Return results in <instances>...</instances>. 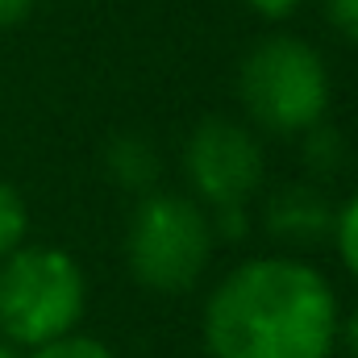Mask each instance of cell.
<instances>
[{"mask_svg":"<svg viewBox=\"0 0 358 358\" xmlns=\"http://www.w3.org/2000/svg\"><path fill=\"white\" fill-rule=\"evenodd\" d=\"M342 334L325 275L296 259H250L204 304L213 358H329Z\"/></svg>","mask_w":358,"mask_h":358,"instance_id":"1","label":"cell"},{"mask_svg":"<svg viewBox=\"0 0 358 358\" xmlns=\"http://www.w3.org/2000/svg\"><path fill=\"white\" fill-rule=\"evenodd\" d=\"M88 283L80 263L59 246H17L0 263V334L42 346L80 325Z\"/></svg>","mask_w":358,"mask_h":358,"instance_id":"2","label":"cell"},{"mask_svg":"<svg viewBox=\"0 0 358 358\" xmlns=\"http://www.w3.org/2000/svg\"><path fill=\"white\" fill-rule=\"evenodd\" d=\"M238 96L263 129L304 134V129L325 121L329 71L308 42L275 34V38H263L242 59Z\"/></svg>","mask_w":358,"mask_h":358,"instance_id":"3","label":"cell"},{"mask_svg":"<svg viewBox=\"0 0 358 358\" xmlns=\"http://www.w3.org/2000/svg\"><path fill=\"white\" fill-rule=\"evenodd\" d=\"M217 246L208 213L176 192H146L129 217L125 259L142 287L150 292H183L192 287Z\"/></svg>","mask_w":358,"mask_h":358,"instance_id":"4","label":"cell"},{"mask_svg":"<svg viewBox=\"0 0 358 358\" xmlns=\"http://www.w3.org/2000/svg\"><path fill=\"white\" fill-rule=\"evenodd\" d=\"M192 192L213 208H246L263 183V150L242 121L208 117L192 129L183 150Z\"/></svg>","mask_w":358,"mask_h":358,"instance_id":"5","label":"cell"},{"mask_svg":"<svg viewBox=\"0 0 358 358\" xmlns=\"http://www.w3.org/2000/svg\"><path fill=\"white\" fill-rule=\"evenodd\" d=\"M267 229L275 238H287V242H321L334 234V208L317 187L292 183V187L271 196Z\"/></svg>","mask_w":358,"mask_h":358,"instance_id":"6","label":"cell"},{"mask_svg":"<svg viewBox=\"0 0 358 358\" xmlns=\"http://www.w3.org/2000/svg\"><path fill=\"white\" fill-rule=\"evenodd\" d=\"M104 167H108V179H117L121 187L129 192H150L155 179H159V155L146 138L138 134H121L108 142L104 150Z\"/></svg>","mask_w":358,"mask_h":358,"instance_id":"7","label":"cell"},{"mask_svg":"<svg viewBox=\"0 0 358 358\" xmlns=\"http://www.w3.org/2000/svg\"><path fill=\"white\" fill-rule=\"evenodd\" d=\"M25 225H29V217H25V204H21V196H17V187L0 179V259L21 246Z\"/></svg>","mask_w":358,"mask_h":358,"instance_id":"8","label":"cell"},{"mask_svg":"<svg viewBox=\"0 0 358 358\" xmlns=\"http://www.w3.org/2000/svg\"><path fill=\"white\" fill-rule=\"evenodd\" d=\"M29 358H113V350L104 346V342H96L88 334H63V338H50V342H42V346H34V355Z\"/></svg>","mask_w":358,"mask_h":358,"instance_id":"9","label":"cell"},{"mask_svg":"<svg viewBox=\"0 0 358 358\" xmlns=\"http://www.w3.org/2000/svg\"><path fill=\"white\" fill-rule=\"evenodd\" d=\"M334 246L342 255V263L350 267V275H358V192L334 213Z\"/></svg>","mask_w":358,"mask_h":358,"instance_id":"10","label":"cell"},{"mask_svg":"<svg viewBox=\"0 0 358 358\" xmlns=\"http://www.w3.org/2000/svg\"><path fill=\"white\" fill-rule=\"evenodd\" d=\"M304 159H308L313 171H334L338 159H342V142H338V134H334L329 125H313V129H304Z\"/></svg>","mask_w":358,"mask_h":358,"instance_id":"11","label":"cell"},{"mask_svg":"<svg viewBox=\"0 0 358 358\" xmlns=\"http://www.w3.org/2000/svg\"><path fill=\"white\" fill-rule=\"evenodd\" d=\"M325 17L346 42L358 46V0H325Z\"/></svg>","mask_w":358,"mask_h":358,"instance_id":"12","label":"cell"},{"mask_svg":"<svg viewBox=\"0 0 358 358\" xmlns=\"http://www.w3.org/2000/svg\"><path fill=\"white\" fill-rule=\"evenodd\" d=\"M259 17H267V21H283V17H292L304 0H246Z\"/></svg>","mask_w":358,"mask_h":358,"instance_id":"13","label":"cell"},{"mask_svg":"<svg viewBox=\"0 0 358 358\" xmlns=\"http://www.w3.org/2000/svg\"><path fill=\"white\" fill-rule=\"evenodd\" d=\"M29 8H34V0H0V29L21 25L29 17Z\"/></svg>","mask_w":358,"mask_h":358,"instance_id":"14","label":"cell"},{"mask_svg":"<svg viewBox=\"0 0 358 358\" xmlns=\"http://www.w3.org/2000/svg\"><path fill=\"white\" fill-rule=\"evenodd\" d=\"M346 350H350V358H358V313L346 321Z\"/></svg>","mask_w":358,"mask_h":358,"instance_id":"15","label":"cell"},{"mask_svg":"<svg viewBox=\"0 0 358 358\" xmlns=\"http://www.w3.org/2000/svg\"><path fill=\"white\" fill-rule=\"evenodd\" d=\"M0 358H13V355H8V346H4V342H0Z\"/></svg>","mask_w":358,"mask_h":358,"instance_id":"16","label":"cell"}]
</instances>
